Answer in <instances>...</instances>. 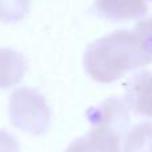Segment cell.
Masks as SVG:
<instances>
[{"label": "cell", "instance_id": "obj_5", "mask_svg": "<svg viewBox=\"0 0 152 152\" xmlns=\"http://www.w3.org/2000/svg\"><path fill=\"white\" fill-rule=\"evenodd\" d=\"M128 110L137 115L152 118V72H136L128 80L124 94Z\"/></svg>", "mask_w": 152, "mask_h": 152}, {"label": "cell", "instance_id": "obj_1", "mask_svg": "<svg viewBox=\"0 0 152 152\" xmlns=\"http://www.w3.org/2000/svg\"><path fill=\"white\" fill-rule=\"evenodd\" d=\"M84 68L97 83H112L124 74L152 63V18L134 29L113 31L87 47Z\"/></svg>", "mask_w": 152, "mask_h": 152}, {"label": "cell", "instance_id": "obj_3", "mask_svg": "<svg viewBox=\"0 0 152 152\" xmlns=\"http://www.w3.org/2000/svg\"><path fill=\"white\" fill-rule=\"evenodd\" d=\"M127 129L111 124H91L84 136L77 137L66 152H120V142Z\"/></svg>", "mask_w": 152, "mask_h": 152}, {"label": "cell", "instance_id": "obj_7", "mask_svg": "<svg viewBox=\"0 0 152 152\" xmlns=\"http://www.w3.org/2000/svg\"><path fill=\"white\" fill-rule=\"evenodd\" d=\"M124 152H152V123L136 124L127 134Z\"/></svg>", "mask_w": 152, "mask_h": 152}, {"label": "cell", "instance_id": "obj_6", "mask_svg": "<svg viewBox=\"0 0 152 152\" xmlns=\"http://www.w3.org/2000/svg\"><path fill=\"white\" fill-rule=\"evenodd\" d=\"M27 71V60L12 48H0V88L19 84Z\"/></svg>", "mask_w": 152, "mask_h": 152}, {"label": "cell", "instance_id": "obj_9", "mask_svg": "<svg viewBox=\"0 0 152 152\" xmlns=\"http://www.w3.org/2000/svg\"><path fill=\"white\" fill-rule=\"evenodd\" d=\"M19 144L15 136L0 129V152H19Z\"/></svg>", "mask_w": 152, "mask_h": 152}, {"label": "cell", "instance_id": "obj_4", "mask_svg": "<svg viewBox=\"0 0 152 152\" xmlns=\"http://www.w3.org/2000/svg\"><path fill=\"white\" fill-rule=\"evenodd\" d=\"M151 0H95L91 12L111 21L137 20L148 12Z\"/></svg>", "mask_w": 152, "mask_h": 152}, {"label": "cell", "instance_id": "obj_8", "mask_svg": "<svg viewBox=\"0 0 152 152\" xmlns=\"http://www.w3.org/2000/svg\"><path fill=\"white\" fill-rule=\"evenodd\" d=\"M29 10V0H0V21L16 23L24 19Z\"/></svg>", "mask_w": 152, "mask_h": 152}, {"label": "cell", "instance_id": "obj_2", "mask_svg": "<svg viewBox=\"0 0 152 152\" xmlns=\"http://www.w3.org/2000/svg\"><path fill=\"white\" fill-rule=\"evenodd\" d=\"M8 112L13 127L32 135H43L50 127V107L44 96L31 87H21L12 92Z\"/></svg>", "mask_w": 152, "mask_h": 152}]
</instances>
